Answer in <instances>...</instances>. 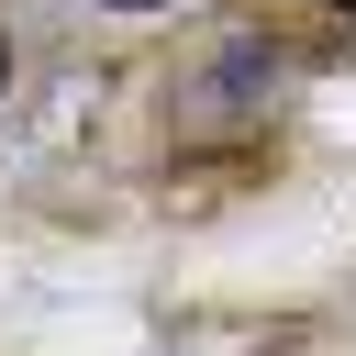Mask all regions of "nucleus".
<instances>
[{
    "label": "nucleus",
    "instance_id": "7ed1b4c3",
    "mask_svg": "<svg viewBox=\"0 0 356 356\" xmlns=\"http://www.w3.org/2000/svg\"><path fill=\"white\" fill-rule=\"evenodd\" d=\"M334 11H356V0H334Z\"/></svg>",
    "mask_w": 356,
    "mask_h": 356
},
{
    "label": "nucleus",
    "instance_id": "f257e3e1",
    "mask_svg": "<svg viewBox=\"0 0 356 356\" xmlns=\"http://www.w3.org/2000/svg\"><path fill=\"white\" fill-rule=\"evenodd\" d=\"M100 11H167V0H100Z\"/></svg>",
    "mask_w": 356,
    "mask_h": 356
},
{
    "label": "nucleus",
    "instance_id": "f03ea898",
    "mask_svg": "<svg viewBox=\"0 0 356 356\" xmlns=\"http://www.w3.org/2000/svg\"><path fill=\"white\" fill-rule=\"evenodd\" d=\"M0 78H11V56H0Z\"/></svg>",
    "mask_w": 356,
    "mask_h": 356
}]
</instances>
